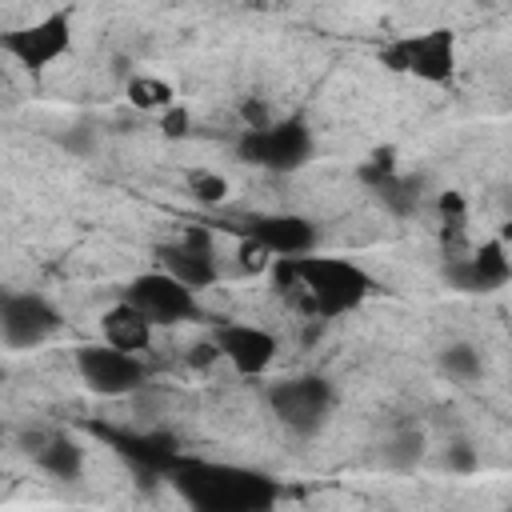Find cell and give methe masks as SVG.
I'll return each mask as SVG.
<instances>
[{
	"label": "cell",
	"instance_id": "cell-1",
	"mask_svg": "<svg viewBox=\"0 0 512 512\" xmlns=\"http://www.w3.org/2000/svg\"><path fill=\"white\" fill-rule=\"evenodd\" d=\"M268 280H272L276 296L308 320H344V316L360 312L376 292V276L360 260L328 256V252L272 260Z\"/></svg>",
	"mask_w": 512,
	"mask_h": 512
},
{
	"label": "cell",
	"instance_id": "cell-2",
	"mask_svg": "<svg viewBox=\"0 0 512 512\" xmlns=\"http://www.w3.org/2000/svg\"><path fill=\"white\" fill-rule=\"evenodd\" d=\"M172 492L188 512H276L280 484L236 460L180 456L168 472Z\"/></svg>",
	"mask_w": 512,
	"mask_h": 512
},
{
	"label": "cell",
	"instance_id": "cell-3",
	"mask_svg": "<svg viewBox=\"0 0 512 512\" xmlns=\"http://www.w3.org/2000/svg\"><path fill=\"white\" fill-rule=\"evenodd\" d=\"M380 64L388 72H400V76L416 80V84L444 88V84L456 80L460 44H456V32L448 24H432V28H416V32H400V36L384 40Z\"/></svg>",
	"mask_w": 512,
	"mask_h": 512
},
{
	"label": "cell",
	"instance_id": "cell-4",
	"mask_svg": "<svg viewBox=\"0 0 512 512\" xmlns=\"http://www.w3.org/2000/svg\"><path fill=\"white\" fill-rule=\"evenodd\" d=\"M232 152L248 168L288 176L316 156V132L300 112H292V116H276L264 128H240L232 140Z\"/></svg>",
	"mask_w": 512,
	"mask_h": 512
},
{
	"label": "cell",
	"instance_id": "cell-5",
	"mask_svg": "<svg viewBox=\"0 0 512 512\" xmlns=\"http://www.w3.org/2000/svg\"><path fill=\"white\" fill-rule=\"evenodd\" d=\"M264 404L272 412V420L296 436V440H308L316 436L332 412H336V384L320 372H296V376H284V380H272L268 392H264Z\"/></svg>",
	"mask_w": 512,
	"mask_h": 512
},
{
	"label": "cell",
	"instance_id": "cell-6",
	"mask_svg": "<svg viewBox=\"0 0 512 512\" xmlns=\"http://www.w3.org/2000/svg\"><path fill=\"white\" fill-rule=\"evenodd\" d=\"M72 12H40L32 20L8 24L0 28V56H8L12 64L28 68V72H48L52 64H60L72 52Z\"/></svg>",
	"mask_w": 512,
	"mask_h": 512
},
{
	"label": "cell",
	"instance_id": "cell-7",
	"mask_svg": "<svg viewBox=\"0 0 512 512\" xmlns=\"http://www.w3.org/2000/svg\"><path fill=\"white\" fill-rule=\"evenodd\" d=\"M156 260H160V272H168L172 280H180L196 296L216 288L224 276L220 236L212 224H184L180 236H172L156 248Z\"/></svg>",
	"mask_w": 512,
	"mask_h": 512
},
{
	"label": "cell",
	"instance_id": "cell-8",
	"mask_svg": "<svg viewBox=\"0 0 512 512\" xmlns=\"http://www.w3.org/2000/svg\"><path fill=\"white\" fill-rule=\"evenodd\" d=\"M228 228L236 232V240L256 244L268 260H296L320 252V228L300 212H252Z\"/></svg>",
	"mask_w": 512,
	"mask_h": 512
},
{
	"label": "cell",
	"instance_id": "cell-9",
	"mask_svg": "<svg viewBox=\"0 0 512 512\" xmlns=\"http://www.w3.org/2000/svg\"><path fill=\"white\" fill-rule=\"evenodd\" d=\"M60 328H64V316L48 296L20 292V288L0 292V344L4 348L12 352L44 348Z\"/></svg>",
	"mask_w": 512,
	"mask_h": 512
},
{
	"label": "cell",
	"instance_id": "cell-10",
	"mask_svg": "<svg viewBox=\"0 0 512 512\" xmlns=\"http://www.w3.org/2000/svg\"><path fill=\"white\" fill-rule=\"evenodd\" d=\"M120 300H128L152 328H176V324H188V320L200 316V296L188 292L180 280H172L160 268L136 272L124 284V296Z\"/></svg>",
	"mask_w": 512,
	"mask_h": 512
},
{
	"label": "cell",
	"instance_id": "cell-11",
	"mask_svg": "<svg viewBox=\"0 0 512 512\" xmlns=\"http://www.w3.org/2000/svg\"><path fill=\"white\" fill-rule=\"evenodd\" d=\"M72 368H76L80 384L100 400H120V396H132L148 384L144 356H128V352H116L108 344H80L72 356Z\"/></svg>",
	"mask_w": 512,
	"mask_h": 512
},
{
	"label": "cell",
	"instance_id": "cell-12",
	"mask_svg": "<svg viewBox=\"0 0 512 512\" xmlns=\"http://www.w3.org/2000/svg\"><path fill=\"white\" fill-rule=\"evenodd\" d=\"M208 340H212L216 356L236 376H248V380L268 376L272 364L280 360V336L264 324H252V320H220Z\"/></svg>",
	"mask_w": 512,
	"mask_h": 512
},
{
	"label": "cell",
	"instance_id": "cell-13",
	"mask_svg": "<svg viewBox=\"0 0 512 512\" xmlns=\"http://www.w3.org/2000/svg\"><path fill=\"white\" fill-rule=\"evenodd\" d=\"M444 280L456 292L468 296H492L500 288H508L512 280V252L504 236H488L480 244H468L464 252L444 260Z\"/></svg>",
	"mask_w": 512,
	"mask_h": 512
},
{
	"label": "cell",
	"instance_id": "cell-14",
	"mask_svg": "<svg viewBox=\"0 0 512 512\" xmlns=\"http://www.w3.org/2000/svg\"><path fill=\"white\" fill-rule=\"evenodd\" d=\"M152 336L156 328L128 304V300H116L100 312V344L116 348V352H128V356H144L152 348Z\"/></svg>",
	"mask_w": 512,
	"mask_h": 512
},
{
	"label": "cell",
	"instance_id": "cell-15",
	"mask_svg": "<svg viewBox=\"0 0 512 512\" xmlns=\"http://www.w3.org/2000/svg\"><path fill=\"white\" fill-rule=\"evenodd\" d=\"M28 452H32V464H36L44 476L60 480V484H76V480L84 476V468H88L84 444H80L76 436H68V432H48V436H40Z\"/></svg>",
	"mask_w": 512,
	"mask_h": 512
},
{
	"label": "cell",
	"instance_id": "cell-16",
	"mask_svg": "<svg viewBox=\"0 0 512 512\" xmlns=\"http://www.w3.org/2000/svg\"><path fill=\"white\" fill-rule=\"evenodd\" d=\"M436 368L444 380L468 388V384H480V376H484V352L472 340H448L436 352Z\"/></svg>",
	"mask_w": 512,
	"mask_h": 512
},
{
	"label": "cell",
	"instance_id": "cell-17",
	"mask_svg": "<svg viewBox=\"0 0 512 512\" xmlns=\"http://www.w3.org/2000/svg\"><path fill=\"white\" fill-rule=\"evenodd\" d=\"M424 456H428V436H424V428H416V424H396V428L384 436V444H380V460H384L392 472H412Z\"/></svg>",
	"mask_w": 512,
	"mask_h": 512
},
{
	"label": "cell",
	"instance_id": "cell-18",
	"mask_svg": "<svg viewBox=\"0 0 512 512\" xmlns=\"http://www.w3.org/2000/svg\"><path fill=\"white\" fill-rule=\"evenodd\" d=\"M124 96H128V104H132L136 112H148V116H160L164 108H172V104L180 100L176 88H172V80H164V76H148V72L128 76Z\"/></svg>",
	"mask_w": 512,
	"mask_h": 512
},
{
	"label": "cell",
	"instance_id": "cell-19",
	"mask_svg": "<svg viewBox=\"0 0 512 512\" xmlns=\"http://www.w3.org/2000/svg\"><path fill=\"white\" fill-rule=\"evenodd\" d=\"M188 196H192L196 204H204V208H220V204H228L232 184H228V176H224V172L192 168V172H188Z\"/></svg>",
	"mask_w": 512,
	"mask_h": 512
},
{
	"label": "cell",
	"instance_id": "cell-20",
	"mask_svg": "<svg viewBox=\"0 0 512 512\" xmlns=\"http://www.w3.org/2000/svg\"><path fill=\"white\" fill-rule=\"evenodd\" d=\"M444 468L456 476H472L480 468V448L472 440H448L444 444Z\"/></svg>",
	"mask_w": 512,
	"mask_h": 512
},
{
	"label": "cell",
	"instance_id": "cell-21",
	"mask_svg": "<svg viewBox=\"0 0 512 512\" xmlns=\"http://www.w3.org/2000/svg\"><path fill=\"white\" fill-rule=\"evenodd\" d=\"M156 128H160L164 140H184V136H192V112H188V104L176 100L172 108H164V112L156 116Z\"/></svg>",
	"mask_w": 512,
	"mask_h": 512
},
{
	"label": "cell",
	"instance_id": "cell-22",
	"mask_svg": "<svg viewBox=\"0 0 512 512\" xmlns=\"http://www.w3.org/2000/svg\"><path fill=\"white\" fill-rule=\"evenodd\" d=\"M232 260H236V268H240L244 276H264V272L272 268V260H268L256 244H248V240H236V256H232Z\"/></svg>",
	"mask_w": 512,
	"mask_h": 512
},
{
	"label": "cell",
	"instance_id": "cell-23",
	"mask_svg": "<svg viewBox=\"0 0 512 512\" xmlns=\"http://www.w3.org/2000/svg\"><path fill=\"white\" fill-rule=\"evenodd\" d=\"M280 112L268 104V100H256V96H248V100H240V128H264V124H272Z\"/></svg>",
	"mask_w": 512,
	"mask_h": 512
},
{
	"label": "cell",
	"instance_id": "cell-24",
	"mask_svg": "<svg viewBox=\"0 0 512 512\" xmlns=\"http://www.w3.org/2000/svg\"><path fill=\"white\" fill-rule=\"evenodd\" d=\"M220 356H216V348H212V340H200L196 348H188V364H196V368H208V364H216Z\"/></svg>",
	"mask_w": 512,
	"mask_h": 512
},
{
	"label": "cell",
	"instance_id": "cell-25",
	"mask_svg": "<svg viewBox=\"0 0 512 512\" xmlns=\"http://www.w3.org/2000/svg\"><path fill=\"white\" fill-rule=\"evenodd\" d=\"M0 444H4V424H0Z\"/></svg>",
	"mask_w": 512,
	"mask_h": 512
},
{
	"label": "cell",
	"instance_id": "cell-26",
	"mask_svg": "<svg viewBox=\"0 0 512 512\" xmlns=\"http://www.w3.org/2000/svg\"><path fill=\"white\" fill-rule=\"evenodd\" d=\"M496 512H508V508H496Z\"/></svg>",
	"mask_w": 512,
	"mask_h": 512
}]
</instances>
